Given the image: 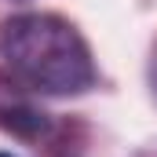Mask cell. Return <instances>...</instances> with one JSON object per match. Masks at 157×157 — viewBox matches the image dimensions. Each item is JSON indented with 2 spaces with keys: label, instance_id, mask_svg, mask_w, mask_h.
Masks as SVG:
<instances>
[{
  "label": "cell",
  "instance_id": "obj_3",
  "mask_svg": "<svg viewBox=\"0 0 157 157\" xmlns=\"http://www.w3.org/2000/svg\"><path fill=\"white\" fill-rule=\"evenodd\" d=\"M150 88H154V95H157V40H154V51H150Z\"/></svg>",
  "mask_w": 157,
  "mask_h": 157
},
{
  "label": "cell",
  "instance_id": "obj_2",
  "mask_svg": "<svg viewBox=\"0 0 157 157\" xmlns=\"http://www.w3.org/2000/svg\"><path fill=\"white\" fill-rule=\"evenodd\" d=\"M0 128L15 139H29L37 143L51 132V117L37 110V106H26V102H4L0 106Z\"/></svg>",
  "mask_w": 157,
  "mask_h": 157
},
{
  "label": "cell",
  "instance_id": "obj_1",
  "mask_svg": "<svg viewBox=\"0 0 157 157\" xmlns=\"http://www.w3.org/2000/svg\"><path fill=\"white\" fill-rule=\"evenodd\" d=\"M0 59L37 95L70 99L99 84L95 55L80 29L51 11H22L0 22Z\"/></svg>",
  "mask_w": 157,
  "mask_h": 157
},
{
  "label": "cell",
  "instance_id": "obj_4",
  "mask_svg": "<svg viewBox=\"0 0 157 157\" xmlns=\"http://www.w3.org/2000/svg\"><path fill=\"white\" fill-rule=\"evenodd\" d=\"M0 157H18V154H7V150H0Z\"/></svg>",
  "mask_w": 157,
  "mask_h": 157
}]
</instances>
